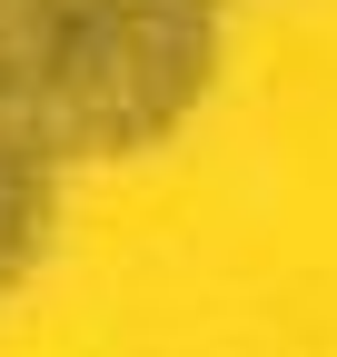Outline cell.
Instances as JSON below:
<instances>
[{"label": "cell", "mask_w": 337, "mask_h": 357, "mask_svg": "<svg viewBox=\"0 0 337 357\" xmlns=\"http://www.w3.org/2000/svg\"><path fill=\"white\" fill-rule=\"evenodd\" d=\"M30 238H40V149L0 139V278L30 258Z\"/></svg>", "instance_id": "6da1fadb"}, {"label": "cell", "mask_w": 337, "mask_h": 357, "mask_svg": "<svg viewBox=\"0 0 337 357\" xmlns=\"http://www.w3.org/2000/svg\"><path fill=\"white\" fill-rule=\"evenodd\" d=\"M60 10H90V0H60Z\"/></svg>", "instance_id": "7a4b0ae2"}]
</instances>
